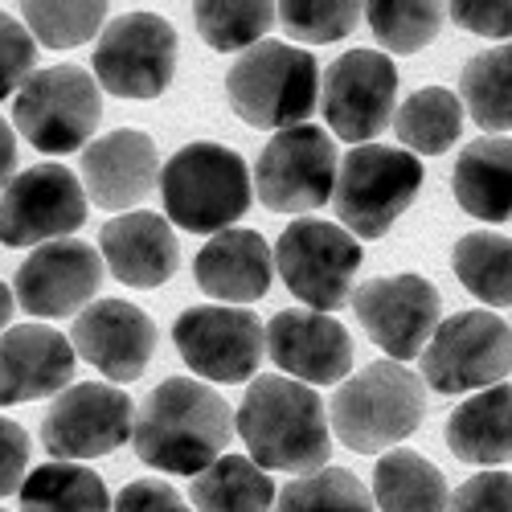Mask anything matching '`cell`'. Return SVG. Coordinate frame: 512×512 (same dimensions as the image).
I'll use <instances>...</instances> for the list:
<instances>
[{"mask_svg": "<svg viewBox=\"0 0 512 512\" xmlns=\"http://www.w3.org/2000/svg\"><path fill=\"white\" fill-rule=\"evenodd\" d=\"M398 70L381 50H349L340 54L320 82V111L340 140H373L394 119Z\"/></svg>", "mask_w": 512, "mask_h": 512, "instance_id": "cell-15", "label": "cell"}, {"mask_svg": "<svg viewBox=\"0 0 512 512\" xmlns=\"http://www.w3.org/2000/svg\"><path fill=\"white\" fill-rule=\"evenodd\" d=\"M455 279L480 304H512V238L504 234H463L451 250Z\"/></svg>", "mask_w": 512, "mask_h": 512, "instance_id": "cell-31", "label": "cell"}, {"mask_svg": "<svg viewBox=\"0 0 512 512\" xmlns=\"http://www.w3.org/2000/svg\"><path fill=\"white\" fill-rule=\"evenodd\" d=\"M422 189V164L394 144H361L340 160L332 209L353 238H381L414 205Z\"/></svg>", "mask_w": 512, "mask_h": 512, "instance_id": "cell-6", "label": "cell"}, {"mask_svg": "<svg viewBox=\"0 0 512 512\" xmlns=\"http://www.w3.org/2000/svg\"><path fill=\"white\" fill-rule=\"evenodd\" d=\"M373 500L381 512H447V480L418 451H386L373 467Z\"/></svg>", "mask_w": 512, "mask_h": 512, "instance_id": "cell-26", "label": "cell"}, {"mask_svg": "<svg viewBox=\"0 0 512 512\" xmlns=\"http://www.w3.org/2000/svg\"><path fill=\"white\" fill-rule=\"evenodd\" d=\"M33 62H37L33 33L17 17H9L5 9H0V103H5L9 95H17L33 78Z\"/></svg>", "mask_w": 512, "mask_h": 512, "instance_id": "cell-37", "label": "cell"}, {"mask_svg": "<svg viewBox=\"0 0 512 512\" xmlns=\"http://www.w3.org/2000/svg\"><path fill=\"white\" fill-rule=\"evenodd\" d=\"M447 447L463 463H512V386L500 381L459 402L447 418Z\"/></svg>", "mask_w": 512, "mask_h": 512, "instance_id": "cell-25", "label": "cell"}, {"mask_svg": "<svg viewBox=\"0 0 512 512\" xmlns=\"http://www.w3.org/2000/svg\"><path fill=\"white\" fill-rule=\"evenodd\" d=\"M197 512H275V484L250 455H222L193 480Z\"/></svg>", "mask_w": 512, "mask_h": 512, "instance_id": "cell-27", "label": "cell"}, {"mask_svg": "<svg viewBox=\"0 0 512 512\" xmlns=\"http://www.w3.org/2000/svg\"><path fill=\"white\" fill-rule=\"evenodd\" d=\"M447 512H512V472H480L472 480H463Z\"/></svg>", "mask_w": 512, "mask_h": 512, "instance_id": "cell-38", "label": "cell"}, {"mask_svg": "<svg viewBox=\"0 0 512 512\" xmlns=\"http://www.w3.org/2000/svg\"><path fill=\"white\" fill-rule=\"evenodd\" d=\"M103 283V259L99 250L78 242V238H62V242H46L37 246L17 271V300L29 316L41 320H62L74 316L82 304L91 300Z\"/></svg>", "mask_w": 512, "mask_h": 512, "instance_id": "cell-17", "label": "cell"}, {"mask_svg": "<svg viewBox=\"0 0 512 512\" xmlns=\"http://www.w3.org/2000/svg\"><path fill=\"white\" fill-rule=\"evenodd\" d=\"M9 316H13V291H9V283H0V332H5Z\"/></svg>", "mask_w": 512, "mask_h": 512, "instance_id": "cell-43", "label": "cell"}, {"mask_svg": "<svg viewBox=\"0 0 512 512\" xmlns=\"http://www.w3.org/2000/svg\"><path fill=\"white\" fill-rule=\"evenodd\" d=\"M0 512H5V508H0Z\"/></svg>", "mask_w": 512, "mask_h": 512, "instance_id": "cell-44", "label": "cell"}, {"mask_svg": "<svg viewBox=\"0 0 512 512\" xmlns=\"http://www.w3.org/2000/svg\"><path fill=\"white\" fill-rule=\"evenodd\" d=\"M447 17L467 33L496 41L512 37V0H455V5H447Z\"/></svg>", "mask_w": 512, "mask_h": 512, "instance_id": "cell-39", "label": "cell"}, {"mask_svg": "<svg viewBox=\"0 0 512 512\" xmlns=\"http://www.w3.org/2000/svg\"><path fill=\"white\" fill-rule=\"evenodd\" d=\"M279 5H267V0H201L193 5V25L205 37V46H213L218 54L230 50H250L259 46L263 33L275 25Z\"/></svg>", "mask_w": 512, "mask_h": 512, "instance_id": "cell-32", "label": "cell"}, {"mask_svg": "<svg viewBox=\"0 0 512 512\" xmlns=\"http://www.w3.org/2000/svg\"><path fill=\"white\" fill-rule=\"evenodd\" d=\"M177 353L185 365L209 381H250L267 353V328L259 324L250 308H222V304H205L189 308L173 324Z\"/></svg>", "mask_w": 512, "mask_h": 512, "instance_id": "cell-14", "label": "cell"}, {"mask_svg": "<svg viewBox=\"0 0 512 512\" xmlns=\"http://www.w3.org/2000/svg\"><path fill=\"white\" fill-rule=\"evenodd\" d=\"M443 17L447 5H431V0H373L365 5L369 29L390 54H418L422 46H431Z\"/></svg>", "mask_w": 512, "mask_h": 512, "instance_id": "cell-33", "label": "cell"}, {"mask_svg": "<svg viewBox=\"0 0 512 512\" xmlns=\"http://www.w3.org/2000/svg\"><path fill=\"white\" fill-rule=\"evenodd\" d=\"M451 189L463 213H472L480 222H508L512 218V140L484 136L467 144L455 160Z\"/></svg>", "mask_w": 512, "mask_h": 512, "instance_id": "cell-24", "label": "cell"}, {"mask_svg": "<svg viewBox=\"0 0 512 512\" xmlns=\"http://www.w3.org/2000/svg\"><path fill=\"white\" fill-rule=\"evenodd\" d=\"M275 267L295 300L328 316L349 304V291L361 267V242L332 222L300 218L275 242Z\"/></svg>", "mask_w": 512, "mask_h": 512, "instance_id": "cell-9", "label": "cell"}, {"mask_svg": "<svg viewBox=\"0 0 512 512\" xmlns=\"http://www.w3.org/2000/svg\"><path fill=\"white\" fill-rule=\"evenodd\" d=\"M74 345L41 324H21L0 336V406L37 402L70 386Z\"/></svg>", "mask_w": 512, "mask_h": 512, "instance_id": "cell-20", "label": "cell"}, {"mask_svg": "<svg viewBox=\"0 0 512 512\" xmlns=\"http://www.w3.org/2000/svg\"><path fill=\"white\" fill-rule=\"evenodd\" d=\"M103 119L99 82L82 66H50L37 70L13 103V123L21 136L50 156H66L95 136Z\"/></svg>", "mask_w": 512, "mask_h": 512, "instance_id": "cell-8", "label": "cell"}, {"mask_svg": "<svg viewBox=\"0 0 512 512\" xmlns=\"http://www.w3.org/2000/svg\"><path fill=\"white\" fill-rule=\"evenodd\" d=\"M234 439V414L193 377H168L144 398L136 414L132 447L148 467L173 476H201L205 467L222 459L226 443Z\"/></svg>", "mask_w": 512, "mask_h": 512, "instance_id": "cell-1", "label": "cell"}, {"mask_svg": "<svg viewBox=\"0 0 512 512\" xmlns=\"http://www.w3.org/2000/svg\"><path fill=\"white\" fill-rule=\"evenodd\" d=\"M459 103L472 111V119L484 132H508L512 127V41L463 62Z\"/></svg>", "mask_w": 512, "mask_h": 512, "instance_id": "cell-29", "label": "cell"}, {"mask_svg": "<svg viewBox=\"0 0 512 512\" xmlns=\"http://www.w3.org/2000/svg\"><path fill=\"white\" fill-rule=\"evenodd\" d=\"M164 209L189 234H222L250 209V168L234 148L185 144L160 168Z\"/></svg>", "mask_w": 512, "mask_h": 512, "instance_id": "cell-5", "label": "cell"}, {"mask_svg": "<svg viewBox=\"0 0 512 512\" xmlns=\"http://www.w3.org/2000/svg\"><path fill=\"white\" fill-rule=\"evenodd\" d=\"M115 512H193L177 488H168L164 480H132L119 492Z\"/></svg>", "mask_w": 512, "mask_h": 512, "instance_id": "cell-40", "label": "cell"}, {"mask_svg": "<svg viewBox=\"0 0 512 512\" xmlns=\"http://www.w3.org/2000/svg\"><path fill=\"white\" fill-rule=\"evenodd\" d=\"M25 467H29V435L13 418H0V496L21 488Z\"/></svg>", "mask_w": 512, "mask_h": 512, "instance_id": "cell-41", "label": "cell"}, {"mask_svg": "<svg viewBox=\"0 0 512 512\" xmlns=\"http://www.w3.org/2000/svg\"><path fill=\"white\" fill-rule=\"evenodd\" d=\"M70 345L95 369H103L111 381L127 386V381H136L148 369V361L156 353V324L136 304L99 300L87 312L74 316Z\"/></svg>", "mask_w": 512, "mask_h": 512, "instance_id": "cell-19", "label": "cell"}, {"mask_svg": "<svg viewBox=\"0 0 512 512\" xmlns=\"http://www.w3.org/2000/svg\"><path fill=\"white\" fill-rule=\"evenodd\" d=\"M17 177V140H13V127L0 119V189Z\"/></svg>", "mask_w": 512, "mask_h": 512, "instance_id": "cell-42", "label": "cell"}, {"mask_svg": "<svg viewBox=\"0 0 512 512\" xmlns=\"http://www.w3.org/2000/svg\"><path fill=\"white\" fill-rule=\"evenodd\" d=\"M426 418V381L398 365L377 361L353 373L328 402V426L357 455H381L410 439Z\"/></svg>", "mask_w": 512, "mask_h": 512, "instance_id": "cell-3", "label": "cell"}, {"mask_svg": "<svg viewBox=\"0 0 512 512\" xmlns=\"http://www.w3.org/2000/svg\"><path fill=\"white\" fill-rule=\"evenodd\" d=\"M136 431L132 398L103 381L70 386L41 418V447L58 463L66 459H99L123 447Z\"/></svg>", "mask_w": 512, "mask_h": 512, "instance_id": "cell-13", "label": "cell"}, {"mask_svg": "<svg viewBox=\"0 0 512 512\" xmlns=\"http://www.w3.org/2000/svg\"><path fill=\"white\" fill-rule=\"evenodd\" d=\"M336 173L340 156L332 136L304 123L267 140L259 164H254V193L271 213H308L332 197Z\"/></svg>", "mask_w": 512, "mask_h": 512, "instance_id": "cell-11", "label": "cell"}, {"mask_svg": "<svg viewBox=\"0 0 512 512\" xmlns=\"http://www.w3.org/2000/svg\"><path fill=\"white\" fill-rule=\"evenodd\" d=\"M21 512H115L107 484L91 467L46 463L21 484Z\"/></svg>", "mask_w": 512, "mask_h": 512, "instance_id": "cell-30", "label": "cell"}, {"mask_svg": "<svg viewBox=\"0 0 512 512\" xmlns=\"http://www.w3.org/2000/svg\"><path fill=\"white\" fill-rule=\"evenodd\" d=\"M177 74V29L156 13L115 17L95 46L99 87L119 99H156Z\"/></svg>", "mask_w": 512, "mask_h": 512, "instance_id": "cell-10", "label": "cell"}, {"mask_svg": "<svg viewBox=\"0 0 512 512\" xmlns=\"http://www.w3.org/2000/svg\"><path fill=\"white\" fill-rule=\"evenodd\" d=\"M353 312L373 345L394 361L422 357L439 328V291L422 275H386L369 279L353 291Z\"/></svg>", "mask_w": 512, "mask_h": 512, "instance_id": "cell-16", "label": "cell"}, {"mask_svg": "<svg viewBox=\"0 0 512 512\" xmlns=\"http://www.w3.org/2000/svg\"><path fill=\"white\" fill-rule=\"evenodd\" d=\"M275 512H373V496L345 467H320L291 480L279 492Z\"/></svg>", "mask_w": 512, "mask_h": 512, "instance_id": "cell-34", "label": "cell"}, {"mask_svg": "<svg viewBox=\"0 0 512 512\" xmlns=\"http://www.w3.org/2000/svg\"><path fill=\"white\" fill-rule=\"evenodd\" d=\"M267 353L291 381L336 386L353 365V340L324 312L287 308L267 324Z\"/></svg>", "mask_w": 512, "mask_h": 512, "instance_id": "cell-18", "label": "cell"}, {"mask_svg": "<svg viewBox=\"0 0 512 512\" xmlns=\"http://www.w3.org/2000/svg\"><path fill=\"white\" fill-rule=\"evenodd\" d=\"M99 250L111 267V275L127 287H160L177 275L181 246L177 234L160 213H119L99 234Z\"/></svg>", "mask_w": 512, "mask_h": 512, "instance_id": "cell-22", "label": "cell"}, {"mask_svg": "<svg viewBox=\"0 0 512 512\" xmlns=\"http://www.w3.org/2000/svg\"><path fill=\"white\" fill-rule=\"evenodd\" d=\"M361 17H365V5H353V0H287V5H279V21L287 37L312 41V46H328V41L349 37Z\"/></svg>", "mask_w": 512, "mask_h": 512, "instance_id": "cell-36", "label": "cell"}, {"mask_svg": "<svg viewBox=\"0 0 512 512\" xmlns=\"http://www.w3.org/2000/svg\"><path fill=\"white\" fill-rule=\"evenodd\" d=\"M107 9L111 5H103V0H78V5H41V0H29V5H21V17L41 46L70 50L103 29Z\"/></svg>", "mask_w": 512, "mask_h": 512, "instance_id": "cell-35", "label": "cell"}, {"mask_svg": "<svg viewBox=\"0 0 512 512\" xmlns=\"http://www.w3.org/2000/svg\"><path fill=\"white\" fill-rule=\"evenodd\" d=\"M512 373V328L496 312L447 316L422 349V381L439 394H480Z\"/></svg>", "mask_w": 512, "mask_h": 512, "instance_id": "cell-7", "label": "cell"}, {"mask_svg": "<svg viewBox=\"0 0 512 512\" xmlns=\"http://www.w3.org/2000/svg\"><path fill=\"white\" fill-rule=\"evenodd\" d=\"M234 426L263 472H320L332 455L324 402L312 386L283 373L254 377L234 414Z\"/></svg>", "mask_w": 512, "mask_h": 512, "instance_id": "cell-2", "label": "cell"}, {"mask_svg": "<svg viewBox=\"0 0 512 512\" xmlns=\"http://www.w3.org/2000/svg\"><path fill=\"white\" fill-rule=\"evenodd\" d=\"M87 222V185L62 164H33L0 189V242L46 246Z\"/></svg>", "mask_w": 512, "mask_h": 512, "instance_id": "cell-12", "label": "cell"}, {"mask_svg": "<svg viewBox=\"0 0 512 512\" xmlns=\"http://www.w3.org/2000/svg\"><path fill=\"white\" fill-rule=\"evenodd\" d=\"M197 287L222 304L263 300L275 279V254L263 234L254 230H222L213 234L193 259Z\"/></svg>", "mask_w": 512, "mask_h": 512, "instance_id": "cell-23", "label": "cell"}, {"mask_svg": "<svg viewBox=\"0 0 512 512\" xmlns=\"http://www.w3.org/2000/svg\"><path fill=\"white\" fill-rule=\"evenodd\" d=\"M394 132L406 152L439 156L463 132V103L447 87H422L394 111Z\"/></svg>", "mask_w": 512, "mask_h": 512, "instance_id": "cell-28", "label": "cell"}, {"mask_svg": "<svg viewBox=\"0 0 512 512\" xmlns=\"http://www.w3.org/2000/svg\"><path fill=\"white\" fill-rule=\"evenodd\" d=\"M82 177H87L91 205L99 209L140 205L160 181V152L136 127H119V132L87 144V152H82Z\"/></svg>", "mask_w": 512, "mask_h": 512, "instance_id": "cell-21", "label": "cell"}, {"mask_svg": "<svg viewBox=\"0 0 512 512\" xmlns=\"http://www.w3.org/2000/svg\"><path fill=\"white\" fill-rule=\"evenodd\" d=\"M316 58L287 41H259L226 74V95L242 123L263 132H291L304 127L320 95Z\"/></svg>", "mask_w": 512, "mask_h": 512, "instance_id": "cell-4", "label": "cell"}]
</instances>
